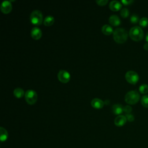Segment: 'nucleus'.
Returning a JSON list of instances; mask_svg holds the SVG:
<instances>
[{"label": "nucleus", "mask_w": 148, "mask_h": 148, "mask_svg": "<svg viewBox=\"0 0 148 148\" xmlns=\"http://www.w3.org/2000/svg\"><path fill=\"white\" fill-rule=\"evenodd\" d=\"M114 40L119 43H123L126 41L128 38L127 31L123 28H117L113 32Z\"/></svg>", "instance_id": "1"}, {"label": "nucleus", "mask_w": 148, "mask_h": 148, "mask_svg": "<svg viewBox=\"0 0 148 148\" xmlns=\"http://www.w3.org/2000/svg\"><path fill=\"white\" fill-rule=\"evenodd\" d=\"M129 35L131 39H132L133 40L138 42L143 39L144 33L142 29L140 27L135 26L130 29Z\"/></svg>", "instance_id": "2"}, {"label": "nucleus", "mask_w": 148, "mask_h": 148, "mask_svg": "<svg viewBox=\"0 0 148 148\" xmlns=\"http://www.w3.org/2000/svg\"><path fill=\"white\" fill-rule=\"evenodd\" d=\"M140 99V95L136 90H131L128 91L125 95V101L131 105L136 103Z\"/></svg>", "instance_id": "3"}, {"label": "nucleus", "mask_w": 148, "mask_h": 148, "mask_svg": "<svg viewBox=\"0 0 148 148\" xmlns=\"http://www.w3.org/2000/svg\"><path fill=\"white\" fill-rule=\"evenodd\" d=\"M30 20L32 24L35 25H40L43 21V15L39 10H34L30 15Z\"/></svg>", "instance_id": "4"}, {"label": "nucleus", "mask_w": 148, "mask_h": 148, "mask_svg": "<svg viewBox=\"0 0 148 148\" xmlns=\"http://www.w3.org/2000/svg\"><path fill=\"white\" fill-rule=\"evenodd\" d=\"M25 98L28 103L32 105L36 101L38 95L35 91L32 90H28L25 92Z\"/></svg>", "instance_id": "5"}, {"label": "nucleus", "mask_w": 148, "mask_h": 148, "mask_svg": "<svg viewBox=\"0 0 148 148\" xmlns=\"http://www.w3.org/2000/svg\"><path fill=\"white\" fill-rule=\"evenodd\" d=\"M126 80L132 84H136L139 80V76L138 73L133 71H128L125 75Z\"/></svg>", "instance_id": "6"}, {"label": "nucleus", "mask_w": 148, "mask_h": 148, "mask_svg": "<svg viewBox=\"0 0 148 148\" xmlns=\"http://www.w3.org/2000/svg\"><path fill=\"white\" fill-rule=\"evenodd\" d=\"M57 76H58V80L63 83H67L70 79L69 73L66 71L63 70V69L59 71Z\"/></svg>", "instance_id": "7"}, {"label": "nucleus", "mask_w": 148, "mask_h": 148, "mask_svg": "<svg viewBox=\"0 0 148 148\" xmlns=\"http://www.w3.org/2000/svg\"><path fill=\"white\" fill-rule=\"evenodd\" d=\"M12 4L9 1H4L1 5V10L5 14L9 13L12 10Z\"/></svg>", "instance_id": "8"}, {"label": "nucleus", "mask_w": 148, "mask_h": 148, "mask_svg": "<svg viewBox=\"0 0 148 148\" xmlns=\"http://www.w3.org/2000/svg\"><path fill=\"white\" fill-rule=\"evenodd\" d=\"M127 120L125 116L119 115L114 119V123L117 127H121L125 124Z\"/></svg>", "instance_id": "9"}, {"label": "nucleus", "mask_w": 148, "mask_h": 148, "mask_svg": "<svg viewBox=\"0 0 148 148\" xmlns=\"http://www.w3.org/2000/svg\"><path fill=\"white\" fill-rule=\"evenodd\" d=\"M31 35L34 39H39L42 36V31L38 27H33L31 31Z\"/></svg>", "instance_id": "10"}, {"label": "nucleus", "mask_w": 148, "mask_h": 148, "mask_svg": "<svg viewBox=\"0 0 148 148\" xmlns=\"http://www.w3.org/2000/svg\"><path fill=\"white\" fill-rule=\"evenodd\" d=\"M91 106L94 108L99 109L103 107L104 105V102L99 98H95L91 101Z\"/></svg>", "instance_id": "11"}, {"label": "nucleus", "mask_w": 148, "mask_h": 148, "mask_svg": "<svg viewBox=\"0 0 148 148\" xmlns=\"http://www.w3.org/2000/svg\"><path fill=\"white\" fill-rule=\"evenodd\" d=\"M109 8L113 11H118L121 8V4L118 1H112L109 3Z\"/></svg>", "instance_id": "12"}, {"label": "nucleus", "mask_w": 148, "mask_h": 148, "mask_svg": "<svg viewBox=\"0 0 148 148\" xmlns=\"http://www.w3.org/2000/svg\"><path fill=\"white\" fill-rule=\"evenodd\" d=\"M109 21L112 25L114 26L119 25L121 23V20L119 17L115 14H113L109 17Z\"/></svg>", "instance_id": "13"}, {"label": "nucleus", "mask_w": 148, "mask_h": 148, "mask_svg": "<svg viewBox=\"0 0 148 148\" xmlns=\"http://www.w3.org/2000/svg\"><path fill=\"white\" fill-rule=\"evenodd\" d=\"M123 107L120 104H114L112 106V111L115 114H120L123 112Z\"/></svg>", "instance_id": "14"}, {"label": "nucleus", "mask_w": 148, "mask_h": 148, "mask_svg": "<svg viewBox=\"0 0 148 148\" xmlns=\"http://www.w3.org/2000/svg\"><path fill=\"white\" fill-rule=\"evenodd\" d=\"M101 31L104 34L107 35H110L112 32H113L112 27L108 24H105L104 25H103L101 28Z\"/></svg>", "instance_id": "15"}, {"label": "nucleus", "mask_w": 148, "mask_h": 148, "mask_svg": "<svg viewBox=\"0 0 148 148\" xmlns=\"http://www.w3.org/2000/svg\"><path fill=\"white\" fill-rule=\"evenodd\" d=\"M0 139L1 142L5 141L8 137V133L6 129H5L3 127H0Z\"/></svg>", "instance_id": "16"}, {"label": "nucleus", "mask_w": 148, "mask_h": 148, "mask_svg": "<svg viewBox=\"0 0 148 148\" xmlns=\"http://www.w3.org/2000/svg\"><path fill=\"white\" fill-rule=\"evenodd\" d=\"M54 21V18L52 16H46L43 21V23L46 26L51 25Z\"/></svg>", "instance_id": "17"}, {"label": "nucleus", "mask_w": 148, "mask_h": 148, "mask_svg": "<svg viewBox=\"0 0 148 148\" xmlns=\"http://www.w3.org/2000/svg\"><path fill=\"white\" fill-rule=\"evenodd\" d=\"M13 94L16 97L20 98H21L24 95V91L23 89H22L21 88L17 87L14 90Z\"/></svg>", "instance_id": "18"}, {"label": "nucleus", "mask_w": 148, "mask_h": 148, "mask_svg": "<svg viewBox=\"0 0 148 148\" xmlns=\"http://www.w3.org/2000/svg\"><path fill=\"white\" fill-rule=\"evenodd\" d=\"M139 25L141 27H146L148 25V18L147 17H142L139 20Z\"/></svg>", "instance_id": "19"}, {"label": "nucleus", "mask_w": 148, "mask_h": 148, "mask_svg": "<svg viewBox=\"0 0 148 148\" xmlns=\"http://www.w3.org/2000/svg\"><path fill=\"white\" fill-rule=\"evenodd\" d=\"M139 92L142 94H146L148 92V85L146 84H143L139 86Z\"/></svg>", "instance_id": "20"}, {"label": "nucleus", "mask_w": 148, "mask_h": 148, "mask_svg": "<svg viewBox=\"0 0 148 148\" xmlns=\"http://www.w3.org/2000/svg\"><path fill=\"white\" fill-rule=\"evenodd\" d=\"M141 104L145 108H148V95H145L141 98Z\"/></svg>", "instance_id": "21"}, {"label": "nucleus", "mask_w": 148, "mask_h": 148, "mask_svg": "<svg viewBox=\"0 0 148 148\" xmlns=\"http://www.w3.org/2000/svg\"><path fill=\"white\" fill-rule=\"evenodd\" d=\"M120 14L122 17L126 18L129 15V10L127 8H123L120 11Z\"/></svg>", "instance_id": "22"}, {"label": "nucleus", "mask_w": 148, "mask_h": 148, "mask_svg": "<svg viewBox=\"0 0 148 148\" xmlns=\"http://www.w3.org/2000/svg\"><path fill=\"white\" fill-rule=\"evenodd\" d=\"M139 16L135 14H132L131 17H130V21L132 23V24H136L139 21Z\"/></svg>", "instance_id": "23"}, {"label": "nucleus", "mask_w": 148, "mask_h": 148, "mask_svg": "<svg viewBox=\"0 0 148 148\" xmlns=\"http://www.w3.org/2000/svg\"><path fill=\"white\" fill-rule=\"evenodd\" d=\"M125 117L127 118V120L128 121H130V122H132L134 120L135 118H134V116L133 114H131V113H127L125 114Z\"/></svg>", "instance_id": "24"}, {"label": "nucleus", "mask_w": 148, "mask_h": 148, "mask_svg": "<svg viewBox=\"0 0 148 148\" xmlns=\"http://www.w3.org/2000/svg\"><path fill=\"white\" fill-rule=\"evenodd\" d=\"M132 110V109L130 105H125L123 107V111H124L126 113H130Z\"/></svg>", "instance_id": "25"}, {"label": "nucleus", "mask_w": 148, "mask_h": 148, "mask_svg": "<svg viewBox=\"0 0 148 148\" xmlns=\"http://www.w3.org/2000/svg\"><path fill=\"white\" fill-rule=\"evenodd\" d=\"M108 0H98L96 1V2L99 5H105L108 3Z\"/></svg>", "instance_id": "26"}, {"label": "nucleus", "mask_w": 148, "mask_h": 148, "mask_svg": "<svg viewBox=\"0 0 148 148\" xmlns=\"http://www.w3.org/2000/svg\"><path fill=\"white\" fill-rule=\"evenodd\" d=\"M134 2V1L132 0H122L121 2L124 5H130L131 3H132Z\"/></svg>", "instance_id": "27"}, {"label": "nucleus", "mask_w": 148, "mask_h": 148, "mask_svg": "<svg viewBox=\"0 0 148 148\" xmlns=\"http://www.w3.org/2000/svg\"><path fill=\"white\" fill-rule=\"evenodd\" d=\"M143 48H144L145 50H148V43H147V42L146 43H145V45H144V46H143Z\"/></svg>", "instance_id": "28"}, {"label": "nucleus", "mask_w": 148, "mask_h": 148, "mask_svg": "<svg viewBox=\"0 0 148 148\" xmlns=\"http://www.w3.org/2000/svg\"><path fill=\"white\" fill-rule=\"evenodd\" d=\"M146 42L148 43V32H147V34H146Z\"/></svg>", "instance_id": "29"}]
</instances>
